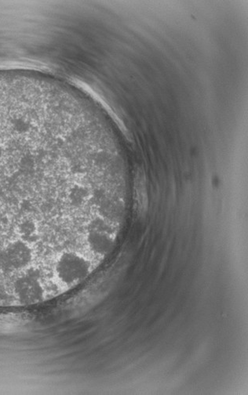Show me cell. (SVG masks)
<instances>
[{
  "mask_svg": "<svg viewBox=\"0 0 248 395\" xmlns=\"http://www.w3.org/2000/svg\"><path fill=\"white\" fill-rule=\"evenodd\" d=\"M136 184V199L138 204L139 210L144 211L147 206V193L145 189V180L142 176H138Z\"/></svg>",
  "mask_w": 248,
  "mask_h": 395,
  "instance_id": "1",
  "label": "cell"
}]
</instances>
